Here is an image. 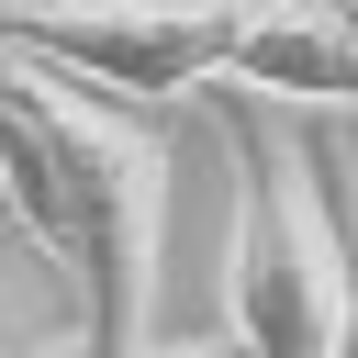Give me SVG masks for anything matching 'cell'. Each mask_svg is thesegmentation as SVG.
Returning <instances> with one entry per match:
<instances>
[{
	"instance_id": "obj_1",
	"label": "cell",
	"mask_w": 358,
	"mask_h": 358,
	"mask_svg": "<svg viewBox=\"0 0 358 358\" xmlns=\"http://www.w3.org/2000/svg\"><path fill=\"white\" fill-rule=\"evenodd\" d=\"M0 101L34 123L56 179V268L78 291V358L145 347L157 313V224H168V145L90 78L0 45Z\"/></svg>"
},
{
	"instance_id": "obj_2",
	"label": "cell",
	"mask_w": 358,
	"mask_h": 358,
	"mask_svg": "<svg viewBox=\"0 0 358 358\" xmlns=\"http://www.w3.org/2000/svg\"><path fill=\"white\" fill-rule=\"evenodd\" d=\"M224 90V78H213ZM224 145H235V235H224V347L235 358H336V313H347V235L313 190V157L246 101L224 90Z\"/></svg>"
},
{
	"instance_id": "obj_3",
	"label": "cell",
	"mask_w": 358,
	"mask_h": 358,
	"mask_svg": "<svg viewBox=\"0 0 358 358\" xmlns=\"http://www.w3.org/2000/svg\"><path fill=\"white\" fill-rule=\"evenodd\" d=\"M235 11L246 0H34V11H0V45L112 90V101H190L224 78Z\"/></svg>"
},
{
	"instance_id": "obj_4",
	"label": "cell",
	"mask_w": 358,
	"mask_h": 358,
	"mask_svg": "<svg viewBox=\"0 0 358 358\" xmlns=\"http://www.w3.org/2000/svg\"><path fill=\"white\" fill-rule=\"evenodd\" d=\"M224 78L246 101H324V112H358V45L324 0H246L235 11V45H224Z\"/></svg>"
},
{
	"instance_id": "obj_5",
	"label": "cell",
	"mask_w": 358,
	"mask_h": 358,
	"mask_svg": "<svg viewBox=\"0 0 358 358\" xmlns=\"http://www.w3.org/2000/svg\"><path fill=\"white\" fill-rule=\"evenodd\" d=\"M78 347V291L67 268L0 213V358H67Z\"/></svg>"
},
{
	"instance_id": "obj_6",
	"label": "cell",
	"mask_w": 358,
	"mask_h": 358,
	"mask_svg": "<svg viewBox=\"0 0 358 358\" xmlns=\"http://www.w3.org/2000/svg\"><path fill=\"white\" fill-rule=\"evenodd\" d=\"M336 235H347V313H336V358H358V213H347Z\"/></svg>"
},
{
	"instance_id": "obj_7",
	"label": "cell",
	"mask_w": 358,
	"mask_h": 358,
	"mask_svg": "<svg viewBox=\"0 0 358 358\" xmlns=\"http://www.w3.org/2000/svg\"><path fill=\"white\" fill-rule=\"evenodd\" d=\"M67 358H78V347H67ZM123 358H235V347H224V336H201V347H123Z\"/></svg>"
},
{
	"instance_id": "obj_8",
	"label": "cell",
	"mask_w": 358,
	"mask_h": 358,
	"mask_svg": "<svg viewBox=\"0 0 358 358\" xmlns=\"http://www.w3.org/2000/svg\"><path fill=\"white\" fill-rule=\"evenodd\" d=\"M324 11H336V22H347V45H358V0H324Z\"/></svg>"
},
{
	"instance_id": "obj_9",
	"label": "cell",
	"mask_w": 358,
	"mask_h": 358,
	"mask_svg": "<svg viewBox=\"0 0 358 358\" xmlns=\"http://www.w3.org/2000/svg\"><path fill=\"white\" fill-rule=\"evenodd\" d=\"M0 11H34V0H0Z\"/></svg>"
}]
</instances>
